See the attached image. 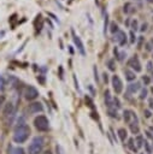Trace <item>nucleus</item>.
I'll use <instances>...</instances> for the list:
<instances>
[{
	"label": "nucleus",
	"mask_w": 153,
	"mask_h": 154,
	"mask_svg": "<svg viewBox=\"0 0 153 154\" xmlns=\"http://www.w3.org/2000/svg\"><path fill=\"white\" fill-rule=\"evenodd\" d=\"M43 137L42 136H36L33 138L31 143L28 147V153L29 154H40L43 148Z\"/></svg>",
	"instance_id": "f03ea898"
},
{
	"label": "nucleus",
	"mask_w": 153,
	"mask_h": 154,
	"mask_svg": "<svg viewBox=\"0 0 153 154\" xmlns=\"http://www.w3.org/2000/svg\"><path fill=\"white\" fill-rule=\"evenodd\" d=\"M94 77H95V81H99V77H98V71H96V67H94Z\"/></svg>",
	"instance_id": "72a5a7b5"
},
{
	"label": "nucleus",
	"mask_w": 153,
	"mask_h": 154,
	"mask_svg": "<svg viewBox=\"0 0 153 154\" xmlns=\"http://www.w3.org/2000/svg\"><path fill=\"white\" fill-rule=\"evenodd\" d=\"M43 154H52V153H51V152H49V150H47V152H45V153H43Z\"/></svg>",
	"instance_id": "a19ab883"
},
{
	"label": "nucleus",
	"mask_w": 153,
	"mask_h": 154,
	"mask_svg": "<svg viewBox=\"0 0 153 154\" xmlns=\"http://www.w3.org/2000/svg\"><path fill=\"white\" fill-rule=\"evenodd\" d=\"M146 29H147V24L145 23V24H142V26H141V30H142V31H145Z\"/></svg>",
	"instance_id": "4c0bfd02"
},
{
	"label": "nucleus",
	"mask_w": 153,
	"mask_h": 154,
	"mask_svg": "<svg viewBox=\"0 0 153 154\" xmlns=\"http://www.w3.org/2000/svg\"><path fill=\"white\" fill-rule=\"evenodd\" d=\"M128 147H129V148H130V149H131L133 152H136V150H137V148H136V146L134 144V140H133V138H130V140H129V143H128Z\"/></svg>",
	"instance_id": "6ab92c4d"
},
{
	"label": "nucleus",
	"mask_w": 153,
	"mask_h": 154,
	"mask_svg": "<svg viewBox=\"0 0 153 154\" xmlns=\"http://www.w3.org/2000/svg\"><path fill=\"white\" fill-rule=\"evenodd\" d=\"M108 113H110V114H111V117H116V118H117V117H118V116H117V111H112V109H111V108H110V109H108Z\"/></svg>",
	"instance_id": "c85d7f7f"
},
{
	"label": "nucleus",
	"mask_w": 153,
	"mask_h": 154,
	"mask_svg": "<svg viewBox=\"0 0 153 154\" xmlns=\"http://www.w3.org/2000/svg\"><path fill=\"white\" fill-rule=\"evenodd\" d=\"M107 66H108V69H110L111 71H113V70L116 69V66H114V60H113V59L107 60Z\"/></svg>",
	"instance_id": "aec40b11"
},
{
	"label": "nucleus",
	"mask_w": 153,
	"mask_h": 154,
	"mask_svg": "<svg viewBox=\"0 0 153 154\" xmlns=\"http://www.w3.org/2000/svg\"><path fill=\"white\" fill-rule=\"evenodd\" d=\"M142 81L145 82V84H148V83H149V78H148L147 76H145V77L142 78Z\"/></svg>",
	"instance_id": "473e14b6"
},
{
	"label": "nucleus",
	"mask_w": 153,
	"mask_h": 154,
	"mask_svg": "<svg viewBox=\"0 0 153 154\" xmlns=\"http://www.w3.org/2000/svg\"><path fill=\"white\" fill-rule=\"evenodd\" d=\"M152 65H153L152 61H148V64H147V69H148L149 71H152Z\"/></svg>",
	"instance_id": "f704fd0d"
},
{
	"label": "nucleus",
	"mask_w": 153,
	"mask_h": 154,
	"mask_svg": "<svg viewBox=\"0 0 153 154\" xmlns=\"http://www.w3.org/2000/svg\"><path fill=\"white\" fill-rule=\"evenodd\" d=\"M24 96H25L27 100H35L39 96V91H37V89L35 87L28 85L25 91H24Z\"/></svg>",
	"instance_id": "20e7f679"
},
{
	"label": "nucleus",
	"mask_w": 153,
	"mask_h": 154,
	"mask_svg": "<svg viewBox=\"0 0 153 154\" xmlns=\"http://www.w3.org/2000/svg\"><path fill=\"white\" fill-rule=\"evenodd\" d=\"M145 116H146V117H147V118H149V117H151V112H149V111H147V109H146V111H145Z\"/></svg>",
	"instance_id": "e433bc0d"
},
{
	"label": "nucleus",
	"mask_w": 153,
	"mask_h": 154,
	"mask_svg": "<svg viewBox=\"0 0 153 154\" xmlns=\"http://www.w3.org/2000/svg\"><path fill=\"white\" fill-rule=\"evenodd\" d=\"M114 40L117 41V43H118L119 46H124V45L126 43V35H125V32H124V31L118 30V31L116 32Z\"/></svg>",
	"instance_id": "6e6552de"
},
{
	"label": "nucleus",
	"mask_w": 153,
	"mask_h": 154,
	"mask_svg": "<svg viewBox=\"0 0 153 154\" xmlns=\"http://www.w3.org/2000/svg\"><path fill=\"white\" fill-rule=\"evenodd\" d=\"M152 76H153V73H152Z\"/></svg>",
	"instance_id": "c03bdc74"
},
{
	"label": "nucleus",
	"mask_w": 153,
	"mask_h": 154,
	"mask_svg": "<svg viewBox=\"0 0 153 154\" xmlns=\"http://www.w3.org/2000/svg\"><path fill=\"white\" fill-rule=\"evenodd\" d=\"M4 102H5V96H4V95H0V108H1V106L4 105Z\"/></svg>",
	"instance_id": "7c9ffc66"
},
{
	"label": "nucleus",
	"mask_w": 153,
	"mask_h": 154,
	"mask_svg": "<svg viewBox=\"0 0 153 154\" xmlns=\"http://www.w3.org/2000/svg\"><path fill=\"white\" fill-rule=\"evenodd\" d=\"M104 79H105V82H107V73L106 72L104 73Z\"/></svg>",
	"instance_id": "ea45409f"
},
{
	"label": "nucleus",
	"mask_w": 153,
	"mask_h": 154,
	"mask_svg": "<svg viewBox=\"0 0 153 154\" xmlns=\"http://www.w3.org/2000/svg\"><path fill=\"white\" fill-rule=\"evenodd\" d=\"M152 48H153V40H151V41L146 45V49H147V51H152Z\"/></svg>",
	"instance_id": "393cba45"
},
{
	"label": "nucleus",
	"mask_w": 153,
	"mask_h": 154,
	"mask_svg": "<svg viewBox=\"0 0 153 154\" xmlns=\"http://www.w3.org/2000/svg\"><path fill=\"white\" fill-rule=\"evenodd\" d=\"M147 1H148V2H153V0H147Z\"/></svg>",
	"instance_id": "79ce46f5"
},
{
	"label": "nucleus",
	"mask_w": 153,
	"mask_h": 154,
	"mask_svg": "<svg viewBox=\"0 0 153 154\" xmlns=\"http://www.w3.org/2000/svg\"><path fill=\"white\" fill-rule=\"evenodd\" d=\"M140 88H141V87H140V83H139V82L130 83V84L128 85V91H129V93H131V94H135Z\"/></svg>",
	"instance_id": "9b49d317"
},
{
	"label": "nucleus",
	"mask_w": 153,
	"mask_h": 154,
	"mask_svg": "<svg viewBox=\"0 0 153 154\" xmlns=\"http://www.w3.org/2000/svg\"><path fill=\"white\" fill-rule=\"evenodd\" d=\"M72 36H73V42H75V45H76V47H77V49L80 51V53L82 54V55H86V51H84V46H83V42H82V40H81V37L80 36H77L73 31H72Z\"/></svg>",
	"instance_id": "423d86ee"
},
{
	"label": "nucleus",
	"mask_w": 153,
	"mask_h": 154,
	"mask_svg": "<svg viewBox=\"0 0 153 154\" xmlns=\"http://www.w3.org/2000/svg\"><path fill=\"white\" fill-rule=\"evenodd\" d=\"M135 143H136V148H140V147H142V144L145 143V140H143V137L142 136H137L136 138H135V141H134Z\"/></svg>",
	"instance_id": "f3484780"
},
{
	"label": "nucleus",
	"mask_w": 153,
	"mask_h": 154,
	"mask_svg": "<svg viewBox=\"0 0 153 154\" xmlns=\"http://www.w3.org/2000/svg\"><path fill=\"white\" fill-rule=\"evenodd\" d=\"M28 111H29V113H39V112L43 111V106L40 102H33L29 105Z\"/></svg>",
	"instance_id": "1a4fd4ad"
},
{
	"label": "nucleus",
	"mask_w": 153,
	"mask_h": 154,
	"mask_svg": "<svg viewBox=\"0 0 153 154\" xmlns=\"http://www.w3.org/2000/svg\"><path fill=\"white\" fill-rule=\"evenodd\" d=\"M149 107L153 109V99H149Z\"/></svg>",
	"instance_id": "58836bf2"
},
{
	"label": "nucleus",
	"mask_w": 153,
	"mask_h": 154,
	"mask_svg": "<svg viewBox=\"0 0 153 154\" xmlns=\"http://www.w3.org/2000/svg\"><path fill=\"white\" fill-rule=\"evenodd\" d=\"M130 7H133L131 4H125V5H124V12H125V13H130V12H133V11L130 10Z\"/></svg>",
	"instance_id": "5701e85b"
},
{
	"label": "nucleus",
	"mask_w": 153,
	"mask_h": 154,
	"mask_svg": "<svg viewBox=\"0 0 153 154\" xmlns=\"http://www.w3.org/2000/svg\"><path fill=\"white\" fill-rule=\"evenodd\" d=\"M107 22H108V16L106 14V17H105V24H104V26H105V29H104V34H106V28H107Z\"/></svg>",
	"instance_id": "cd10ccee"
},
{
	"label": "nucleus",
	"mask_w": 153,
	"mask_h": 154,
	"mask_svg": "<svg viewBox=\"0 0 153 154\" xmlns=\"http://www.w3.org/2000/svg\"><path fill=\"white\" fill-rule=\"evenodd\" d=\"M146 96H147V89H146V88H143V89L141 90V95H140V99H141V100H143Z\"/></svg>",
	"instance_id": "b1692460"
},
{
	"label": "nucleus",
	"mask_w": 153,
	"mask_h": 154,
	"mask_svg": "<svg viewBox=\"0 0 153 154\" xmlns=\"http://www.w3.org/2000/svg\"><path fill=\"white\" fill-rule=\"evenodd\" d=\"M8 154H25V153H24V149L20 147H10Z\"/></svg>",
	"instance_id": "f8f14e48"
},
{
	"label": "nucleus",
	"mask_w": 153,
	"mask_h": 154,
	"mask_svg": "<svg viewBox=\"0 0 153 154\" xmlns=\"http://www.w3.org/2000/svg\"><path fill=\"white\" fill-rule=\"evenodd\" d=\"M110 31H111L112 34L117 32V31H118V25H117L116 23H111V29H110Z\"/></svg>",
	"instance_id": "412c9836"
},
{
	"label": "nucleus",
	"mask_w": 153,
	"mask_h": 154,
	"mask_svg": "<svg viewBox=\"0 0 153 154\" xmlns=\"http://www.w3.org/2000/svg\"><path fill=\"white\" fill-rule=\"evenodd\" d=\"M118 135H119L120 141H125V138H126V136H128L126 130H125V129H123V128H120V129L118 130Z\"/></svg>",
	"instance_id": "2eb2a0df"
},
{
	"label": "nucleus",
	"mask_w": 153,
	"mask_h": 154,
	"mask_svg": "<svg viewBox=\"0 0 153 154\" xmlns=\"http://www.w3.org/2000/svg\"><path fill=\"white\" fill-rule=\"evenodd\" d=\"M105 102H106V105L111 108L112 102H111V95H110V91H108V90H106V91H105Z\"/></svg>",
	"instance_id": "dca6fc26"
},
{
	"label": "nucleus",
	"mask_w": 153,
	"mask_h": 154,
	"mask_svg": "<svg viewBox=\"0 0 153 154\" xmlns=\"http://www.w3.org/2000/svg\"><path fill=\"white\" fill-rule=\"evenodd\" d=\"M129 66L133 69V70H135L136 72H140L141 70H142V67H141V64H140V60H139V58L135 55V57H133L130 60H129Z\"/></svg>",
	"instance_id": "0eeeda50"
},
{
	"label": "nucleus",
	"mask_w": 153,
	"mask_h": 154,
	"mask_svg": "<svg viewBox=\"0 0 153 154\" xmlns=\"http://www.w3.org/2000/svg\"><path fill=\"white\" fill-rule=\"evenodd\" d=\"M29 135H30V128L27 124L19 125V126H17V129L13 134V141L17 143H23L28 140Z\"/></svg>",
	"instance_id": "f257e3e1"
},
{
	"label": "nucleus",
	"mask_w": 153,
	"mask_h": 154,
	"mask_svg": "<svg viewBox=\"0 0 153 154\" xmlns=\"http://www.w3.org/2000/svg\"><path fill=\"white\" fill-rule=\"evenodd\" d=\"M130 130L133 134H139V125L137 123H131L130 124Z\"/></svg>",
	"instance_id": "a211bd4d"
},
{
	"label": "nucleus",
	"mask_w": 153,
	"mask_h": 154,
	"mask_svg": "<svg viewBox=\"0 0 153 154\" xmlns=\"http://www.w3.org/2000/svg\"><path fill=\"white\" fill-rule=\"evenodd\" d=\"M4 88H5V81H4L2 76L0 75V90H4Z\"/></svg>",
	"instance_id": "a878e982"
},
{
	"label": "nucleus",
	"mask_w": 153,
	"mask_h": 154,
	"mask_svg": "<svg viewBox=\"0 0 153 154\" xmlns=\"http://www.w3.org/2000/svg\"><path fill=\"white\" fill-rule=\"evenodd\" d=\"M116 53V55H117V58H118V60H124V57H126V54H125V52H120V53H117V52H114Z\"/></svg>",
	"instance_id": "4be33fe9"
},
{
	"label": "nucleus",
	"mask_w": 153,
	"mask_h": 154,
	"mask_svg": "<svg viewBox=\"0 0 153 154\" xmlns=\"http://www.w3.org/2000/svg\"><path fill=\"white\" fill-rule=\"evenodd\" d=\"M14 111H16V107L12 102H8L5 105L4 107V116L5 117H12L14 114Z\"/></svg>",
	"instance_id": "9d476101"
},
{
	"label": "nucleus",
	"mask_w": 153,
	"mask_h": 154,
	"mask_svg": "<svg viewBox=\"0 0 153 154\" xmlns=\"http://www.w3.org/2000/svg\"><path fill=\"white\" fill-rule=\"evenodd\" d=\"M34 124H35V128L39 130V131H47L49 129V123H48V119L45 117V116H39L35 118L34 120Z\"/></svg>",
	"instance_id": "7ed1b4c3"
},
{
	"label": "nucleus",
	"mask_w": 153,
	"mask_h": 154,
	"mask_svg": "<svg viewBox=\"0 0 153 154\" xmlns=\"http://www.w3.org/2000/svg\"><path fill=\"white\" fill-rule=\"evenodd\" d=\"M134 118V117H136L131 111H129V109H126V111H124V120L126 122V123H130V118Z\"/></svg>",
	"instance_id": "4468645a"
},
{
	"label": "nucleus",
	"mask_w": 153,
	"mask_h": 154,
	"mask_svg": "<svg viewBox=\"0 0 153 154\" xmlns=\"http://www.w3.org/2000/svg\"><path fill=\"white\" fill-rule=\"evenodd\" d=\"M113 101H114V103H116L114 106H117V107H120V105H119V101H118V99H114Z\"/></svg>",
	"instance_id": "c9c22d12"
},
{
	"label": "nucleus",
	"mask_w": 153,
	"mask_h": 154,
	"mask_svg": "<svg viewBox=\"0 0 153 154\" xmlns=\"http://www.w3.org/2000/svg\"><path fill=\"white\" fill-rule=\"evenodd\" d=\"M142 42H143V37H142V36H140V38H139V43H137V46H139V47H141V46H142Z\"/></svg>",
	"instance_id": "2f4dec72"
},
{
	"label": "nucleus",
	"mask_w": 153,
	"mask_h": 154,
	"mask_svg": "<svg viewBox=\"0 0 153 154\" xmlns=\"http://www.w3.org/2000/svg\"><path fill=\"white\" fill-rule=\"evenodd\" d=\"M131 28H133V30H137V20H133Z\"/></svg>",
	"instance_id": "c756f323"
},
{
	"label": "nucleus",
	"mask_w": 153,
	"mask_h": 154,
	"mask_svg": "<svg viewBox=\"0 0 153 154\" xmlns=\"http://www.w3.org/2000/svg\"><path fill=\"white\" fill-rule=\"evenodd\" d=\"M112 85H113V89H114L116 94H120L122 93V90H123V83H122L120 78L117 75L112 76Z\"/></svg>",
	"instance_id": "39448f33"
},
{
	"label": "nucleus",
	"mask_w": 153,
	"mask_h": 154,
	"mask_svg": "<svg viewBox=\"0 0 153 154\" xmlns=\"http://www.w3.org/2000/svg\"><path fill=\"white\" fill-rule=\"evenodd\" d=\"M124 75H125V78L128 79V81H134L135 79V72L134 71H131V70H129V69H125L124 70Z\"/></svg>",
	"instance_id": "ddd939ff"
},
{
	"label": "nucleus",
	"mask_w": 153,
	"mask_h": 154,
	"mask_svg": "<svg viewBox=\"0 0 153 154\" xmlns=\"http://www.w3.org/2000/svg\"><path fill=\"white\" fill-rule=\"evenodd\" d=\"M151 131H152V132H153V126H151Z\"/></svg>",
	"instance_id": "37998d69"
},
{
	"label": "nucleus",
	"mask_w": 153,
	"mask_h": 154,
	"mask_svg": "<svg viewBox=\"0 0 153 154\" xmlns=\"http://www.w3.org/2000/svg\"><path fill=\"white\" fill-rule=\"evenodd\" d=\"M135 38H136V37H135L134 31H130V42H131V43H134V42H135Z\"/></svg>",
	"instance_id": "bb28decb"
}]
</instances>
